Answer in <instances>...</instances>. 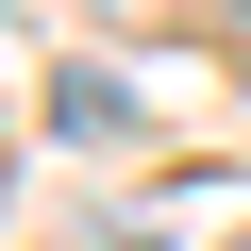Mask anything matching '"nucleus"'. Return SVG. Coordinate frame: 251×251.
I'll list each match as a JSON object with an SVG mask.
<instances>
[{"label": "nucleus", "mask_w": 251, "mask_h": 251, "mask_svg": "<svg viewBox=\"0 0 251 251\" xmlns=\"http://www.w3.org/2000/svg\"><path fill=\"white\" fill-rule=\"evenodd\" d=\"M50 134H67V151H117V134H134V84L67 67V84H50Z\"/></svg>", "instance_id": "nucleus-1"}]
</instances>
